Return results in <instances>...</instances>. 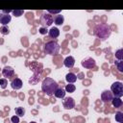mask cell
<instances>
[{
    "mask_svg": "<svg viewBox=\"0 0 123 123\" xmlns=\"http://www.w3.org/2000/svg\"><path fill=\"white\" fill-rule=\"evenodd\" d=\"M58 88H59V84L50 77H46L41 83V90L48 96L54 95V93Z\"/></svg>",
    "mask_w": 123,
    "mask_h": 123,
    "instance_id": "obj_1",
    "label": "cell"
},
{
    "mask_svg": "<svg viewBox=\"0 0 123 123\" xmlns=\"http://www.w3.org/2000/svg\"><path fill=\"white\" fill-rule=\"evenodd\" d=\"M93 33L97 37H99L101 39H106L111 36V28H110V26L108 24L100 23V24H97L94 27Z\"/></svg>",
    "mask_w": 123,
    "mask_h": 123,
    "instance_id": "obj_2",
    "label": "cell"
},
{
    "mask_svg": "<svg viewBox=\"0 0 123 123\" xmlns=\"http://www.w3.org/2000/svg\"><path fill=\"white\" fill-rule=\"evenodd\" d=\"M60 51V44L56 40H49L46 41L44 44V52L48 55L54 56L57 55Z\"/></svg>",
    "mask_w": 123,
    "mask_h": 123,
    "instance_id": "obj_3",
    "label": "cell"
},
{
    "mask_svg": "<svg viewBox=\"0 0 123 123\" xmlns=\"http://www.w3.org/2000/svg\"><path fill=\"white\" fill-rule=\"evenodd\" d=\"M111 92L113 97L121 98L123 96V84L121 82H114L111 86Z\"/></svg>",
    "mask_w": 123,
    "mask_h": 123,
    "instance_id": "obj_4",
    "label": "cell"
},
{
    "mask_svg": "<svg viewBox=\"0 0 123 123\" xmlns=\"http://www.w3.org/2000/svg\"><path fill=\"white\" fill-rule=\"evenodd\" d=\"M39 22L45 28L48 27V26H51L52 23H53V15H51L48 12H45V13H43L41 15V17L39 19Z\"/></svg>",
    "mask_w": 123,
    "mask_h": 123,
    "instance_id": "obj_5",
    "label": "cell"
},
{
    "mask_svg": "<svg viewBox=\"0 0 123 123\" xmlns=\"http://www.w3.org/2000/svg\"><path fill=\"white\" fill-rule=\"evenodd\" d=\"M81 63L85 68H87V69H91V68H94L96 66L95 60L92 58H86V59L83 60Z\"/></svg>",
    "mask_w": 123,
    "mask_h": 123,
    "instance_id": "obj_6",
    "label": "cell"
},
{
    "mask_svg": "<svg viewBox=\"0 0 123 123\" xmlns=\"http://www.w3.org/2000/svg\"><path fill=\"white\" fill-rule=\"evenodd\" d=\"M62 106L66 110H71L75 107V100L72 97H64L62 101Z\"/></svg>",
    "mask_w": 123,
    "mask_h": 123,
    "instance_id": "obj_7",
    "label": "cell"
},
{
    "mask_svg": "<svg viewBox=\"0 0 123 123\" xmlns=\"http://www.w3.org/2000/svg\"><path fill=\"white\" fill-rule=\"evenodd\" d=\"M112 98H113V95L111 92V90H104L101 93V100L104 103H110V102H111Z\"/></svg>",
    "mask_w": 123,
    "mask_h": 123,
    "instance_id": "obj_8",
    "label": "cell"
},
{
    "mask_svg": "<svg viewBox=\"0 0 123 123\" xmlns=\"http://www.w3.org/2000/svg\"><path fill=\"white\" fill-rule=\"evenodd\" d=\"M2 75L7 79L9 78H12L13 75H14V69L12 67V66H5L3 69H2Z\"/></svg>",
    "mask_w": 123,
    "mask_h": 123,
    "instance_id": "obj_9",
    "label": "cell"
},
{
    "mask_svg": "<svg viewBox=\"0 0 123 123\" xmlns=\"http://www.w3.org/2000/svg\"><path fill=\"white\" fill-rule=\"evenodd\" d=\"M22 86H23V82H22V80L19 79V78H14V79H12V82H11V86H12L13 89H15V90L20 89V88L22 87Z\"/></svg>",
    "mask_w": 123,
    "mask_h": 123,
    "instance_id": "obj_10",
    "label": "cell"
},
{
    "mask_svg": "<svg viewBox=\"0 0 123 123\" xmlns=\"http://www.w3.org/2000/svg\"><path fill=\"white\" fill-rule=\"evenodd\" d=\"M12 20V16L10 14H5L0 12V24H2V26H7L8 23H10Z\"/></svg>",
    "mask_w": 123,
    "mask_h": 123,
    "instance_id": "obj_11",
    "label": "cell"
},
{
    "mask_svg": "<svg viewBox=\"0 0 123 123\" xmlns=\"http://www.w3.org/2000/svg\"><path fill=\"white\" fill-rule=\"evenodd\" d=\"M63 64L67 68H72L75 64V59L72 56H67L63 61Z\"/></svg>",
    "mask_w": 123,
    "mask_h": 123,
    "instance_id": "obj_12",
    "label": "cell"
},
{
    "mask_svg": "<svg viewBox=\"0 0 123 123\" xmlns=\"http://www.w3.org/2000/svg\"><path fill=\"white\" fill-rule=\"evenodd\" d=\"M64 21V17L62 14L59 13V14H56L55 16H53V23H55L57 26H60L63 23Z\"/></svg>",
    "mask_w": 123,
    "mask_h": 123,
    "instance_id": "obj_13",
    "label": "cell"
},
{
    "mask_svg": "<svg viewBox=\"0 0 123 123\" xmlns=\"http://www.w3.org/2000/svg\"><path fill=\"white\" fill-rule=\"evenodd\" d=\"M48 35L51 38H57L60 36V30L57 27H52L49 31H48Z\"/></svg>",
    "mask_w": 123,
    "mask_h": 123,
    "instance_id": "obj_14",
    "label": "cell"
},
{
    "mask_svg": "<svg viewBox=\"0 0 123 123\" xmlns=\"http://www.w3.org/2000/svg\"><path fill=\"white\" fill-rule=\"evenodd\" d=\"M65 80H66V82H67L68 84H74V83L77 81V76H76L74 73L69 72V73L66 74Z\"/></svg>",
    "mask_w": 123,
    "mask_h": 123,
    "instance_id": "obj_15",
    "label": "cell"
},
{
    "mask_svg": "<svg viewBox=\"0 0 123 123\" xmlns=\"http://www.w3.org/2000/svg\"><path fill=\"white\" fill-rule=\"evenodd\" d=\"M65 90L62 88V87H60L59 86V88L56 90V92L54 93V95H55V97H57V98H60V99H63L64 97H65Z\"/></svg>",
    "mask_w": 123,
    "mask_h": 123,
    "instance_id": "obj_16",
    "label": "cell"
},
{
    "mask_svg": "<svg viewBox=\"0 0 123 123\" xmlns=\"http://www.w3.org/2000/svg\"><path fill=\"white\" fill-rule=\"evenodd\" d=\"M111 104L112 106L115 108V109H119L122 107L123 105V102L121 100V98H117V97H113L112 100H111Z\"/></svg>",
    "mask_w": 123,
    "mask_h": 123,
    "instance_id": "obj_17",
    "label": "cell"
},
{
    "mask_svg": "<svg viewBox=\"0 0 123 123\" xmlns=\"http://www.w3.org/2000/svg\"><path fill=\"white\" fill-rule=\"evenodd\" d=\"M115 59L117 61H122L123 60V49L119 48L115 51Z\"/></svg>",
    "mask_w": 123,
    "mask_h": 123,
    "instance_id": "obj_18",
    "label": "cell"
},
{
    "mask_svg": "<svg viewBox=\"0 0 123 123\" xmlns=\"http://www.w3.org/2000/svg\"><path fill=\"white\" fill-rule=\"evenodd\" d=\"M75 89H76V86H75V85H73V84H68V85H66V86H65V88H64L65 92H69V93L74 92Z\"/></svg>",
    "mask_w": 123,
    "mask_h": 123,
    "instance_id": "obj_19",
    "label": "cell"
},
{
    "mask_svg": "<svg viewBox=\"0 0 123 123\" xmlns=\"http://www.w3.org/2000/svg\"><path fill=\"white\" fill-rule=\"evenodd\" d=\"M14 111H15V114L17 116H23L25 114V109L23 107H17V108H15Z\"/></svg>",
    "mask_w": 123,
    "mask_h": 123,
    "instance_id": "obj_20",
    "label": "cell"
},
{
    "mask_svg": "<svg viewBox=\"0 0 123 123\" xmlns=\"http://www.w3.org/2000/svg\"><path fill=\"white\" fill-rule=\"evenodd\" d=\"M115 121L122 123L123 122V112L122 111H116L115 112Z\"/></svg>",
    "mask_w": 123,
    "mask_h": 123,
    "instance_id": "obj_21",
    "label": "cell"
},
{
    "mask_svg": "<svg viewBox=\"0 0 123 123\" xmlns=\"http://www.w3.org/2000/svg\"><path fill=\"white\" fill-rule=\"evenodd\" d=\"M115 66H116L118 72L123 73V62L122 61H115Z\"/></svg>",
    "mask_w": 123,
    "mask_h": 123,
    "instance_id": "obj_22",
    "label": "cell"
},
{
    "mask_svg": "<svg viewBox=\"0 0 123 123\" xmlns=\"http://www.w3.org/2000/svg\"><path fill=\"white\" fill-rule=\"evenodd\" d=\"M0 33H1L2 35H4V36L9 35V34H10V29H9V27H8V26H2V27L0 28Z\"/></svg>",
    "mask_w": 123,
    "mask_h": 123,
    "instance_id": "obj_23",
    "label": "cell"
},
{
    "mask_svg": "<svg viewBox=\"0 0 123 123\" xmlns=\"http://www.w3.org/2000/svg\"><path fill=\"white\" fill-rule=\"evenodd\" d=\"M8 85V80L6 78H1L0 79V86L1 88H6Z\"/></svg>",
    "mask_w": 123,
    "mask_h": 123,
    "instance_id": "obj_24",
    "label": "cell"
},
{
    "mask_svg": "<svg viewBox=\"0 0 123 123\" xmlns=\"http://www.w3.org/2000/svg\"><path fill=\"white\" fill-rule=\"evenodd\" d=\"M12 14H13L14 16L18 17V16H21V15L24 13V11H23V10H14V11H12Z\"/></svg>",
    "mask_w": 123,
    "mask_h": 123,
    "instance_id": "obj_25",
    "label": "cell"
},
{
    "mask_svg": "<svg viewBox=\"0 0 123 123\" xmlns=\"http://www.w3.org/2000/svg\"><path fill=\"white\" fill-rule=\"evenodd\" d=\"M11 121H12V123H19V116H17V115L12 116Z\"/></svg>",
    "mask_w": 123,
    "mask_h": 123,
    "instance_id": "obj_26",
    "label": "cell"
},
{
    "mask_svg": "<svg viewBox=\"0 0 123 123\" xmlns=\"http://www.w3.org/2000/svg\"><path fill=\"white\" fill-rule=\"evenodd\" d=\"M39 34H41V35H46V34H48V30H47L45 27H40V28H39Z\"/></svg>",
    "mask_w": 123,
    "mask_h": 123,
    "instance_id": "obj_27",
    "label": "cell"
},
{
    "mask_svg": "<svg viewBox=\"0 0 123 123\" xmlns=\"http://www.w3.org/2000/svg\"><path fill=\"white\" fill-rule=\"evenodd\" d=\"M47 12H48V13H50L51 15H52V14H55V13L59 14V13L61 12V11H60V10H48V11H47Z\"/></svg>",
    "mask_w": 123,
    "mask_h": 123,
    "instance_id": "obj_28",
    "label": "cell"
},
{
    "mask_svg": "<svg viewBox=\"0 0 123 123\" xmlns=\"http://www.w3.org/2000/svg\"><path fill=\"white\" fill-rule=\"evenodd\" d=\"M12 10H2L0 12H2V13H5V14H9L10 12H12Z\"/></svg>",
    "mask_w": 123,
    "mask_h": 123,
    "instance_id": "obj_29",
    "label": "cell"
},
{
    "mask_svg": "<svg viewBox=\"0 0 123 123\" xmlns=\"http://www.w3.org/2000/svg\"><path fill=\"white\" fill-rule=\"evenodd\" d=\"M30 123H37V122H35V121H32V122H30Z\"/></svg>",
    "mask_w": 123,
    "mask_h": 123,
    "instance_id": "obj_30",
    "label": "cell"
}]
</instances>
